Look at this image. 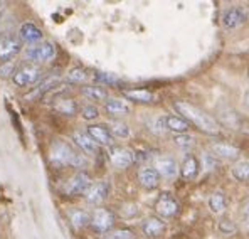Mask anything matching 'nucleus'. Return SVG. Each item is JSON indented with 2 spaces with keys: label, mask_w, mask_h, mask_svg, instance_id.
Masks as SVG:
<instances>
[{
  "label": "nucleus",
  "mask_w": 249,
  "mask_h": 239,
  "mask_svg": "<svg viewBox=\"0 0 249 239\" xmlns=\"http://www.w3.org/2000/svg\"><path fill=\"white\" fill-rule=\"evenodd\" d=\"M109 131H111L113 137H118V138H128L131 133L128 125L122 123V121H115V123L111 125V128H109Z\"/></svg>",
  "instance_id": "obj_29"
},
{
  "label": "nucleus",
  "mask_w": 249,
  "mask_h": 239,
  "mask_svg": "<svg viewBox=\"0 0 249 239\" xmlns=\"http://www.w3.org/2000/svg\"><path fill=\"white\" fill-rule=\"evenodd\" d=\"M165 222H163L162 219L159 218H148L145 219V222L142 224V231H143V234L146 238H160L163 233H165Z\"/></svg>",
  "instance_id": "obj_16"
},
{
  "label": "nucleus",
  "mask_w": 249,
  "mask_h": 239,
  "mask_svg": "<svg viewBox=\"0 0 249 239\" xmlns=\"http://www.w3.org/2000/svg\"><path fill=\"white\" fill-rule=\"evenodd\" d=\"M174 142L177 147H180V148H189V147L194 145V137H190V135H175L174 137Z\"/></svg>",
  "instance_id": "obj_32"
},
{
  "label": "nucleus",
  "mask_w": 249,
  "mask_h": 239,
  "mask_svg": "<svg viewBox=\"0 0 249 239\" xmlns=\"http://www.w3.org/2000/svg\"><path fill=\"white\" fill-rule=\"evenodd\" d=\"M94 79L103 81V83H116L115 76H113V74H106V73H98V74L94 76Z\"/></svg>",
  "instance_id": "obj_34"
},
{
  "label": "nucleus",
  "mask_w": 249,
  "mask_h": 239,
  "mask_svg": "<svg viewBox=\"0 0 249 239\" xmlns=\"http://www.w3.org/2000/svg\"><path fill=\"white\" fill-rule=\"evenodd\" d=\"M155 211L162 218H174L178 212V202L175 201V197L168 192L160 194V197L155 202Z\"/></svg>",
  "instance_id": "obj_10"
},
{
  "label": "nucleus",
  "mask_w": 249,
  "mask_h": 239,
  "mask_svg": "<svg viewBox=\"0 0 249 239\" xmlns=\"http://www.w3.org/2000/svg\"><path fill=\"white\" fill-rule=\"evenodd\" d=\"M42 31L37 27L36 24L32 22H25V24L20 25L19 29V39L22 42H29V44H34V42H39L42 39Z\"/></svg>",
  "instance_id": "obj_15"
},
{
  "label": "nucleus",
  "mask_w": 249,
  "mask_h": 239,
  "mask_svg": "<svg viewBox=\"0 0 249 239\" xmlns=\"http://www.w3.org/2000/svg\"><path fill=\"white\" fill-rule=\"evenodd\" d=\"M226 196L222 192H214L209 197V209H211L214 214H222L226 211Z\"/></svg>",
  "instance_id": "obj_24"
},
{
  "label": "nucleus",
  "mask_w": 249,
  "mask_h": 239,
  "mask_svg": "<svg viewBox=\"0 0 249 239\" xmlns=\"http://www.w3.org/2000/svg\"><path fill=\"white\" fill-rule=\"evenodd\" d=\"M81 115H83V118H84V120L91 121V120H94V118H98V116H100V111H98L96 106L88 105V106H83Z\"/></svg>",
  "instance_id": "obj_33"
},
{
  "label": "nucleus",
  "mask_w": 249,
  "mask_h": 239,
  "mask_svg": "<svg viewBox=\"0 0 249 239\" xmlns=\"http://www.w3.org/2000/svg\"><path fill=\"white\" fill-rule=\"evenodd\" d=\"M248 76H249V68H248Z\"/></svg>",
  "instance_id": "obj_38"
},
{
  "label": "nucleus",
  "mask_w": 249,
  "mask_h": 239,
  "mask_svg": "<svg viewBox=\"0 0 249 239\" xmlns=\"http://www.w3.org/2000/svg\"><path fill=\"white\" fill-rule=\"evenodd\" d=\"M133 233L130 229H115L103 234V239H133Z\"/></svg>",
  "instance_id": "obj_31"
},
{
  "label": "nucleus",
  "mask_w": 249,
  "mask_h": 239,
  "mask_svg": "<svg viewBox=\"0 0 249 239\" xmlns=\"http://www.w3.org/2000/svg\"><path fill=\"white\" fill-rule=\"evenodd\" d=\"M54 110L56 111H59L61 115H68V116H71V115H74L76 111H78V106H76V101L74 100H59L54 105Z\"/></svg>",
  "instance_id": "obj_28"
},
{
  "label": "nucleus",
  "mask_w": 249,
  "mask_h": 239,
  "mask_svg": "<svg viewBox=\"0 0 249 239\" xmlns=\"http://www.w3.org/2000/svg\"><path fill=\"white\" fill-rule=\"evenodd\" d=\"M105 108L111 116H124L131 111L130 103L123 100V98H108Z\"/></svg>",
  "instance_id": "obj_17"
},
{
  "label": "nucleus",
  "mask_w": 249,
  "mask_h": 239,
  "mask_svg": "<svg viewBox=\"0 0 249 239\" xmlns=\"http://www.w3.org/2000/svg\"><path fill=\"white\" fill-rule=\"evenodd\" d=\"M72 142H76V145H78L86 155L94 157L98 153V143L94 142L86 131L76 130L74 133H72Z\"/></svg>",
  "instance_id": "obj_13"
},
{
  "label": "nucleus",
  "mask_w": 249,
  "mask_h": 239,
  "mask_svg": "<svg viewBox=\"0 0 249 239\" xmlns=\"http://www.w3.org/2000/svg\"><path fill=\"white\" fill-rule=\"evenodd\" d=\"M108 192H109V184L106 180H98V182H91V185L84 192V199H86L88 204L98 205L108 197Z\"/></svg>",
  "instance_id": "obj_8"
},
{
  "label": "nucleus",
  "mask_w": 249,
  "mask_h": 239,
  "mask_svg": "<svg viewBox=\"0 0 249 239\" xmlns=\"http://www.w3.org/2000/svg\"><path fill=\"white\" fill-rule=\"evenodd\" d=\"M231 175L239 182H248L249 180V162L248 160H241L236 162L231 168Z\"/></svg>",
  "instance_id": "obj_23"
},
{
  "label": "nucleus",
  "mask_w": 249,
  "mask_h": 239,
  "mask_svg": "<svg viewBox=\"0 0 249 239\" xmlns=\"http://www.w3.org/2000/svg\"><path fill=\"white\" fill-rule=\"evenodd\" d=\"M57 79H59V74H54V76H49L47 79H44L41 84H39L37 88H36L34 91H32L29 96H25V100H32V98H39L41 94H44L46 91H49L51 88H54V84L57 83Z\"/></svg>",
  "instance_id": "obj_25"
},
{
  "label": "nucleus",
  "mask_w": 249,
  "mask_h": 239,
  "mask_svg": "<svg viewBox=\"0 0 249 239\" xmlns=\"http://www.w3.org/2000/svg\"><path fill=\"white\" fill-rule=\"evenodd\" d=\"M113 224H115V214L108 209H94L93 214L89 216V226L96 233H108V231H111Z\"/></svg>",
  "instance_id": "obj_6"
},
{
  "label": "nucleus",
  "mask_w": 249,
  "mask_h": 239,
  "mask_svg": "<svg viewBox=\"0 0 249 239\" xmlns=\"http://www.w3.org/2000/svg\"><path fill=\"white\" fill-rule=\"evenodd\" d=\"M41 76H42L41 66L29 62V64L20 66V68L14 73L12 79L19 88H25V86H32V84H36L39 79H41Z\"/></svg>",
  "instance_id": "obj_4"
},
{
  "label": "nucleus",
  "mask_w": 249,
  "mask_h": 239,
  "mask_svg": "<svg viewBox=\"0 0 249 239\" xmlns=\"http://www.w3.org/2000/svg\"><path fill=\"white\" fill-rule=\"evenodd\" d=\"M86 133L89 135L98 145H105V147L113 145V135H111V131H109V128H106L105 125H89Z\"/></svg>",
  "instance_id": "obj_14"
},
{
  "label": "nucleus",
  "mask_w": 249,
  "mask_h": 239,
  "mask_svg": "<svg viewBox=\"0 0 249 239\" xmlns=\"http://www.w3.org/2000/svg\"><path fill=\"white\" fill-rule=\"evenodd\" d=\"M68 216H69V219H71L72 226L78 227V229H81V227L89 224V214L81 211V209H72V211L68 212Z\"/></svg>",
  "instance_id": "obj_27"
},
{
  "label": "nucleus",
  "mask_w": 249,
  "mask_h": 239,
  "mask_svg": "<svg viewBox=\"0 0 249 239\" xmlns=\"http://www.w3.org/2000/svg\"><path fill=\"white\" fill-rule=\"evenodd\" d=\"M22 51V40L16 32H0V64L10 62Z\"/></svg>",
  "instance_id": "obj_3"
},
{
  "label": "nucleus",
  "mask_w": 249,
  "mask_h": 239,
  "mask_svg": "<svg viewBox=\"0 0 249 239\" xmlns=\"http://www.w3.org/2000/svg\"><path fill=\"white\" fill-rule=\"evenodd\" d=\"M174 108L178 111V115H182V118L185 121H189V125H196L200 131L209 135H217L221 131L219 123L212 118L211 115H207L204 110H200L199 106L192 105L189 101H175Z\"/></svg>",
  "instance_id": "obj_1"
},
{
  "label": "nucleus",
  "mask_w": 249,
  "mask_h": 239,
  "mask_svg": "<svg viewBox=\"0 0 249 239\" xmlns=\"http://www.w3.org/2000/svg\"><path fill=\"white\" fill-rule=\"evenodd\" d=\"M248 20V16L243 9H237V7H231V9H226L224 14H222V27L226 29H236L239 25H243L244 22Z\"/></svg>",
  "instance_id": "obj_11"
},
{
  "label": "nucleus",
  "mask_w": 249,
  "mask_h": 239,
  "mask_svg": "<svg viewBox=\"0 0 249 239\" xmlns=\"http://www.w3.org/2000/svg\"><path fill=\"white\" fill-rule=\"evenodd\" d=\"M109 159H111V164L116 168H128L130 165L135 164L137 157H135V152L131 148H126V147H113L111 153H109Z\"/></svg>",
  "instance_id": "obj_9"
},
{
  "label": "nucleus",
  "mask_w": 249,
  "mask_h": 239,
  "mask_svg": "<svg viewBox=\"0 0 249 239\" xmlns=\"http://www.w3.org/2000/svg\"><path fill=\"white\" fill-rule=\"evenodd\" d=\"M124 96L137 103H152L155 100V94L148 90H126L124 91Z\"/></svg>",
  "instance_id": "obj_22"
},
{
  "label": "nucleus",
  "mask_w": 249,
  "mask_h": 239,
  "mask_svg": "<svg viewBox=\"0 0 249 239\" xmlns=\"http://www.w3.org/2000/svg\"><path fill=\"white\" fill-rule=\"evenodd\" d=\"M163 123H165V128L168 131H174L177 135H184L189 130V121H185L182 116H167L163 118Z\"/></svg>",
  "instance_id": "obj_21"
},
{
  "label": "nucleus",
  "mask_w": 249,
  "mask_h": 239,
  "mask_svg": "<svg viewBox=\"0 0 249 239\" xmlns=\"http://www.w3.org/2000/svg\"><path fill=\"white\" fill-rule=\"evenodd\" d=\"M138 182L145 189H155L160 184V175L153 167H143L138 170Z\"/></svg>",
  "instance_id": "obj_18"
},
{
  "label": "nucleus",
  "mask_w": 249,
  "mask_h": 239,
  "mask_svg": "<svg viewBox=\"0 0 249 239\" xmlns=\"http://www.w3.org/2000/svg\"><path fill=\"white\" fill-rule=\"evenodd\" d=\"M56 56V47L51 42H39L31 46L25 51V57L32 62V64H42V62H49Z\"/></svg>",
  "instance_id": "obj_5"
},
{
  "label": "nucleus",
  "mask_w": 249,
  "mask_h": 239,
  "mask_svg": "<svg viewBox=\"0 0 249 239\" xmlns=\"http://www.w3.org/2000/svg\"><path fill=\"white\" fill-rule=\"evenodd\" d=\"M244 100H246V105L249 106V91H248V93H246V98H244Z\"/></svg>",
  "instance_id": "obj_37"
},
{
  "label": "nucleus",
  "mask_w": 249,
  "mask_h": 239,
  "mask_svg": "<svg viewBox=\"0 0 249 239\" xmlns=\"http://www.w3.org/2000/svg\"><path fill=\"white\" fill-rule=\"evenodd\" d=\"M49 162L51 165L61 168V167H84L86 165V159L79 152H76L69 143L62 142V140H56L51 145L49 150Z\"/></svg>",
  "instance_id": "obj_2"
},
{
  "label": "nucleus",
  "mask_w": 249,
  "mask_h": 239,
  "mask_svg": "<svg viewBox=\"0 0 249 239\" xmlns=\"http://www.w3.org/2000/svg\"><path fill=\"white\" fill-rule=\"evenodd\" d=\"M199 168H200V164H199V160H197V157L196 155H187L184 159V162H182V167L178 168V170H180L182 179L194 180L197 177V174H199Z\"/></svg>",
  "instance_id": "obj_19"
},
{
  "label": "nucleus",
  "mask_w": 249,
  "mask_h": 239,
  "mask_svg": "<svg viewBox=\"0 0 249 239\" xmlns=\"http://www.w3.org/2000/svg\"><path fill=\"white\" fill-rule=\"evenodd\" d=\"M211 152L214 153L215 157H221V159H228V160H232L239 155V148L236 147L229 145V143H212L211 145Z\"/></svg>",
  "instance_id": "obj_20"
},
{
  "label": "nucleus",
  "mask_w": 249,
  "mask_h": 239,
  "mask_svg": "<svg viewBox=\"0 0 249 239\" xmlns=\"http://www.w3.org/2000/svg\"><path fill=\"white\" fill-rule=\"evenodd\" d=\"M241 216H243L244 226H248V227H249V201L243 205V212H241Z\"/></svg>",
  "instance_id": "obj_35"
},
{
  "label": "nucleus",
  "mask_w": 249,
  "mask_h": 239,
  "mask_svg": "<svg viewBox=\"0 0 249 239\" xmlns=\"http://www.w3.org/2000/svg\"><path fill=\"white\" fill-rule=\"evenodd\" d=\"M3 12H5V3H3V2H0V19H2Z\"/></svg>",
  "instance_id": "obj_36"
},
{
  "label": "nucleus",
  "mask_w": 249,
  "mask_h": 239,
  "mask_svg": "<svg viewBox=\"0 0 249 239\" xmlns=\"http://www.w3.org/2000/svg\"><path fill=\"white\" fill-rule=\"evenodd\" d=\"M83 94L91 101H105L108 100V93H106L105 88L101 86H84Z\"/></svg>",
  "instance_id": "obj_26"
},
{
  "label": "nucleus",
  "mask_w": 249,
  "mask_h": 239,
  "mask_svg": "<svg viewBox=\"0 0 249 239\" xmlns=\"http://www.w3.org/2000/svg\"><path fill=\"white\" fill-rule=\"evenodd\" d=\"M68 79L71 81V83H86V81L89 79V74L81 68H74L68 73Z\"/></svg>",
  "instance_id": "obj_30"
},
{
  "label": "nucleus",
  "mask_w": 249,
  "mask_h": 239,
  "mask_svg": "<svg viewBox=\"0 0 249 239\" xmlns=\"http://www.w3.org/2000/svg\"><path fill=\"white\" fill-rule=\"evenodd\" d=\"M91 185V179L86 172H78L69 180H66V184L62 185V192L66 196H81L88 190V187Z\"/></svg>",
  "instance_id": "obj_7"
},
{
  "label": "nucleus",
  "mask_w": 249,
  "mask_h": 239,
  "mask_svg": "<svg viewBox=\"0 0 249 239\" xmlns=\"http://www.w3.org/2000/svg\"><path fill=\"white\" fill-rule=\"evenodd\" d=\"M155 168L160 177L163 179H174L178 174V165L172 157H159L155 160Z\"/></svg>",
  "instance_id": "obj_12"
}]
</instances>
